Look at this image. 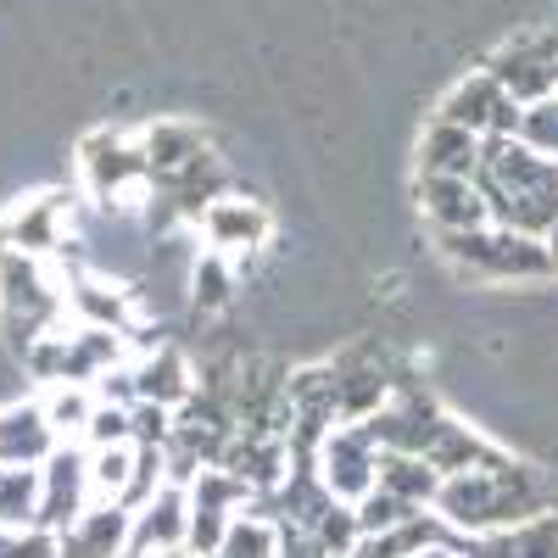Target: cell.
I'll return each mask as SVG.
<instances>
[{"label":"cell","instance_id":"1","mask_svg":"<svg viewBox=\"0 0 558 558\" xmlns=\"http://www.w3.org/2000/svg\"><path fill=\"white\" fill-rule=\"evenodd\" d=\"M475 191L486 202V218L520 235L547 241L558 229V162L531 151L525 140H486L481 168H475Z\"/></svg>","mask_w":558,"mask_h":558},{"label":"cell","instance_id":"2","mask_svg":"<svg viewBox=\"0 0 558 558\" xmlns=\"http://www.w3.org/2000/svg\"><path fill=\"white\" fill-rule=\"evenodd\" d=\"M430 514L458 536H492V531H508V525H525L536 514H553V508H547V486L525 470V463L497 458L486 470L441 481Z\"/></svg>","mask_w":558,"mask_h":558},{"label":"cell","instance_id":"3","mask_svg":"<svg viewBox=\"0 0 558 558\" xmlns=\"http://www.w3.org/2000/svg\"><path fill=\"white\" fill-rule=\"evenodd\" d=\"M68 274H57L45 257L0 246V330L17 352H28L34 341L68 330Z\"/></svg>","mask_w":558,"mask_h":558},{"label":"cell","instance_id":"4","mask_svg":"<svg viewBox=\"0 0 558 558\" xmlns=\"http://www.w3.org/2000/svg\"><path fill=\"white\" fill-rule=\"evenodd\" d=\"M436 252L447 257V268L470 286H525V279H547L553 252L536 235L502 223H481V229H458V235H436Z\"/></svg>","mask_w":558,"mask_h":558},{"label":"cell","instance_id":"5","mask_svg":"<svg viewBox=\"0 0 558 558\" xmlns=\"http://www.w3.org/2000/svg\"><path fill=\"white\" fill-rule=\"evenodd\" d=\"M78 179L107 213H134L140 202H151V162L140 134L123 129H96L78 140Z\"/></svg>","mask_w":558,"mask_h":558},{"label":"cell","instance_id":"6","mask_svg":"<svg viewBox=\"0 0 558 558\" xmlns=\"http://www.w3.org/2000/svg\"><path fill=\"white\" fill-rule=\"evenodd\" d=\"M89 508H96V486H89V452L78 441H62L51 458L39 463V531H73Z\"/></svg>","mask_w":558,"mask_h":558},{"label":"cell","instance_id":"7","mask_svg":"<svg viewBox=\"0 0 558 558\" xmlns=\"http://www.w3.org/2000/svg\"><path fill=\"white\" fill-rule=\"evenodd\" d=\"M313 470H318L324 492H330L336 502L357 508L380 486V447H375V436H368V425H336L330 436H324V447L313 452Z\"/></svg>","mask_w":558,"mask_h":558},{"label":"cell","instance_id":"8","mask_svg":"<svg viewBox=\"0 0 558 558\" xmlns=\"http://www.w3.org/2000/svg\"><path fill=\"white\" fill-rule=\"evenodd\" d=\"M184 497H191V542H184V553H191V558H213L218 542L229 536V525L241 520L235 508H246L257 492L229 475L223 463H207V470L184 486Z\"/></svg>","mask_w":558,"mask_h":558},{"label":"cell","instance_id":"9","mask_svg":"<svg viewBox=\"0 0 558 558\" xmlns=\"http://www.w3.org/2000/svg\"><path fill=\"white\" fill-rule=\"evenodd\" d=\"M486 73H492L520 107L553 96V89H558V23H553V28H536V34H520V39H508L502 51L486 57Z\"/></svg>","mask_w":558,"mask_h":558},{"label":"cell","instance_id":"10","mask_svg":"<svg viewBox=\"0 0 558 558\" xmlns=\"http://www.w3.org/2000/svg\"><path fill=\"white\" fill-rule=\"evenodd\" d=\"M520 112H525V107L508 96V89H502L486 68L470 73V78H458L447 96L436 101V118L470 129V134H481V140H514V134H520Z\"/></svg>","mask_w":558,"mask_h":558},{"label":"cell","instance_id":"11","mask_svg":"<svg viewBox=\"0 0 558 558\" xmlns=\"http://www.w3.org/2000/svg\"><path fill=\"white\" fill-rule=\"evenodd\" d=\"M68 229H73V196L39 191V196H23L7 207V218H0V246L51 263L68 246Z\"/></svg>","mask_w":558,"mask_h":558},{"label":"cell","instance_id":"12","mask_svg":"<svg viewBox=\"0 0 558 558\" xmlns=\"http://www.w3.org/2000/svg\"><path fill=\"white\" fill-rule=\"evenodd\" d=\"M368 436H375L380 452H408V458H425L436 430L447 425V413L425 397V391H391L380 402V413H368L363 418Z\"/></svg>","mask_w":558,"mask_h":558},{"label":"cell","instance_id":"13","mask_svg":"<svg viewBox=\"0 0 558 558\" xmlns=\"http://www.w3.org/2000/svg\"><path fill=\"white\" fill-rule=\"evenodd\" d=\"M191 542V497L184 486H162L146 508H134V531H129V558H173Z\"/></svg>","mask_w":558,"mask_h":558},{"label":"cell","instance_id":"14","mask_svg":"<svg viewBox=\"0 0 558 558\" xmlns=\"http://www.w3.org/2000/svg\"><path fill=\"white\" fill-rule=\"evenodd\" d=\"M202 235H207V246L218 252V257H246V252H257L263 241H268V229H274V218H268V207L263 202H246V196H218L207 213H202Z\"/></svg>","mask_w":558,"mask_h":558},{"label":"cell","instance_id":"15","mask_svg":"<svg viewBox=\"0 0 558 558\" xmlns=\"http://www.w3.org/2000/svg\"><path fill=\"white\" fill-rule=\"evenodd\" d=\"M418 213H425V223L436 229V235H458V229L492 223L475 179H430V173H418Z\"/></svg>","mask_w":558,"mask_h":558},{"label":"cell","instance_id":"16","mask_svg":"<svg viewBox=\"0 0 558 558\" xmlns=\"http://www.w3.org/2000/svg\"><path fill=\"white\" fill-rule=\"evenodd\" d=\"M481 146H486L481 134L458 129L447 118H430L425 134H418V173H430V179H475Z\"/></svg>","mask_w":558,"mask_h":558},{"label":"cell","instance_id":"17","mask_svg":"<svg viewBox=\"0 0 558 558\" xmlns=\"http://www.w3.org/2000/svg\"><path fill=\"white\" fill-rule=\"evenodd\" d=\"M57 447L62 441H57L39 402H7L0 408V463H28V470H39Z\"/></svg>","mask_w":558,"mask_h":558},{"label":"cell","instance_id":"18","mask_svg":"<svg viewBox=\"0 0 558 558\" xmlns=\"http://www.w3.org/2000/svg\"><path fill=\"white\" fill-rule=\"evenodd\" d=\"M129 368H134V402H157L173 413L196 397V375H191V363H184L179 347H157Z\"/></svg>","mask_w":558,"mask_h":558},{"label":"cell","instance_id":"19","mask_svg":"<svg viewBox=\"0 0 558 558\" xmlns=\"http://www.w3.org/2000/svg\"><path fill=\"white\" fill-rule=\"evenodd\" d=\"M140 146H146V162H151V184H162V179L184 173L191 162L213 157L202 123H184V118H162V123H151L146 134H140Z\"/></svg>","mask_w":558,"mask_h":558},{"label":"cell","instance_id":"20","mask_svg":"<svg viewBox=\"0 0 558 558\" xmlns=\"http://www.w3.org/2000/svg\"><path fill=\"white\" fill-rule=\"evenodd\" d=\"M129 531H134L129 508L96 502L73 531H62V558H129Z\"/></svg>","mask_w":558,"mask_h":558},{"label":"cell","instance_id":"21","mask_svg":"<svg viewBox=\"0 0 558 558\" xmlns=\"http://www.w3.org/2000/svg\"><path fill=\"white\" fill-rule=\"evenodd\" d=\"M497 458H508V452H502L497 441H486L475 425L452 418V413H447V425L436 430V441H430V452H425V463H430L441 481L470 475V470H486V463H497Z\"/></svg>","mask_w":558,"mask_h":558},{"label":"cell","instance_id":"22","mask_svg":"<svg viewBox=\"0 0 558 558\" xmlns=\"http://www.w3.org/2000/svg\"><path fill=\"white\" fill-rule=\"evenodd\" d=\"M463 558H558V514H536L492 536H470Z\"/></svg>","mask_w":558,"mask_h":558},{"label":"cell","instance_id":"23","mask_svg":"<svg viewBox=\"0 0 558 558\" xmlns=\"http://www.w3.org/2000/svg\"><path fill=\"white\" fill-rule=\"evenodd\" d=\"M380 486L413 508H430L441 492V475L430 470L425 458H408V452H380Z\"/></svg>","mask_w":558,"mask_h":558},{"label":"cell","instance_id":"24","mask_svg":"<svg viewBox=\"0 0 558 558\" xmlns=\"http://www.w3.org/2000/svg\"><path fill=\"white\" fill-rule=\"evenodd\" d=\"M39 520V470L0 463V531H28Z\"/></svg>","mask_w":558,"mask_h":558},{"label":"cell","instance_id":"25","mask_svg":"<svg viewBox=\"0 0 558 558\" xmlns=\"http://www.w3.org/2000/svg\"><path fill=\"white\" fill-rule=\"evenodd\" d=\"M45 418H51L57 441H78L89 413H96V386H51V397H39Z\"/></svg>","mask_w":558,"mask_h":558},{"label":"cell","instance_id":"26","mask_svg":"<svg viewBox=\"0 0 558 558\" xmlns=\"http://www.w3.org/2000/svg\"><path fill=\"white\" fill-rule=\"evenodd\" d=\"M191 302L202 313H223L229 302H235V263L218 257V252H202L196 268H191Z\"/></svg>","mask_w":558,"mask_h":558},{"label":"cell","instance_id":"27","mask_svg":"<svg viewBox=\"0 0 558 558\" xmlns=\"http://www.w3.org/2000/svg\"><path fill=\"white\" fill-rule=\"evenodd\" d=\"M84 452H89V447H84ZM129 475H134V441H118V447H96V452H89V486H96V502H123Z\"/></svg>","mask_w":558,"mask_h":558},{"label":"cell","instance_id":"28","mask_svg":"<svg viewBox=\"0 0 558 558\" xmlns=\"http://www.w3.org/2000/svg\"><path fill=\"white\" fill-rule=\"evenodd\" d=\"M520 140H525L531 151H542V157L558 162V89H553V96H542V101H531V107L520 112Z\"/></svg>","mask_w":558,"mask_h":558},{"label":"cell","instance_id":"29","mask_svg":"<svg viewBox=\"0 0 558 558\" xmlns=\"http://www.w3.org/2000/svg\"><path fill=\"white\" fill-rule=\"evenodd\" d=\"M0 558H62V536L39 531V525H28V531H0Z\"/></svg>","mask_w":558,"mask_h":558},{"label":"cell","instance_id":"30","mask_svg":"<svg viewBox=\"0 0 558 558\" xmlns=\"http://www.w3.org/2000/svg\"><path fill=\"white\" fill-rule=\"evenodd\" d=\"M413 558H463V542L458 547H425V553H413Z\"/></svg>","mask_w":558,"mask_h":558},{"label":"cell","instance_id":"31","mask_svg":"<svg viewBox=\"0 0 558 558\" xmlns=\"http://www.w3.org/2000/svg\"><path fill=\"white\" fill-rule=\"evenodd\" d=\"M547 252H553V268H558V229H553V235H547Z\"/></svg>","mask_w":558,"mask_h":558}]
</instances>
